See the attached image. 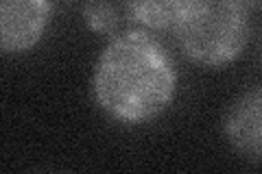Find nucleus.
<instances>
[{
  "label": "nucleus",
  "mask_w": 262,
  "mask_h": 174,
  "mask_svg": "<svg viewBox=\"0 0 262 174\" xmlns=\"http://www.w3.org/2000/svg\"><path fill=\"white\" fill-rule=\"evenodd\" d=\"M175 83L177 72L166 48L144 31H127L98 57L94 96L112 118L144 122L168 107Z\"/></svg>",
  "instance_id": "1"
},
{
  "label": "nucleus",
  "mask_w": 262,
  "mask_h": 174,
  "mask_svg": "<svg viewBox=\"0 0 262 174\" xmlns=\"http://www.w3.org/2000/svg\"><path fill=\"white\" fill-rule=\"evenodd\" d=\"M173 33L190 59L206 65L227 63L241 55L249 37L247 5L236 0H184Z\"/></svg>",
  "instance_id": "2"
},
{
  "label": "nucleus",
  "mask_w": 262,
  "mask_h": 174,
  "mask_svg": "<svg viewBox=\"0 0 262 174\" xmlns=\"http://www.w3.org/2000/svg\"><path fill=\"white\" fill-rule=\"evenodd\" d=\"M48 13L51 5L44 0H0V51L22 53L35 46Z\"/></svg>",
  "instance_id": "3"
},
{
  "label": "nucleus",
  "mask_w": 262,
  "mask_h": 174,
  "mask_svg": "<svg viewBox=\"0 0 262 174\" xmlns=\"http://www.w3.org/2000/svg\"><path fill=\"white\" fill-rule=\"evenodd\" d=\"M260 120H262V98L260 89L243 94L232 105L225 120V133L236 151H241L251 161L260 159Z\"/></svg>",
  "instance_id": "4"
},
{
  "label": "nucleus",
  "mask_w": 262,
  "mask_h": 174,
  "mask_svg": "<svg viewBox=\"0 0 262 174\" xmlns=\"http://www.w3.org/2000/svg\"><path fill=\"white\" fill-rule=\"evenodd\" d=\"M184 0H158V3H127L125 11L131 20L151 29H173Z\"/></svg>",
  "instance_id": "5"
},
{
  "label": "nucleus",
  "mask_w": 262,
  "mask_h": 174,
  "mask_svg": "<svg viewBox=\"0 0 262 174\" xmlns=\"http://www.w3.org/2000/svg\"><path fill=\"white\" fill-rule=\"evenodd\" d=\"M125 5H112V3H90L85 5V20L98 33H112L120 22V11Z\"/></svg>",
  "instance_id": "6"
}]
</instances>
